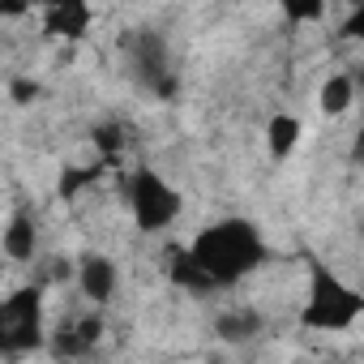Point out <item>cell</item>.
Returning a JSON list of instances; mask_svg holds the SVG:
<instances>
[{"label": "cell", "instance_id": "3", "mask_svg": "<svg viewBox=\"0 0 364 364\" xmlns=\"http://www.w3.org/2000/svg\"><path fill=\"white\" fill-rule=\"evenodd\" d=\"M129 210H133L141 232H163L180 215V193L167 185L159 171L141 167V171L129 176Z\"/></svg>", "mask_w": 364, "mask_h": 364}, {"label": "cell", "instance_id": "2", "mask_svg": "<svg viewBox=\"0 0 364 364\" xmlns=\"http://www.w3.org/2000/svg\"><path fill=\"white\" fill-rule=\"evenodd\" d=\"M300 317H304L309 330H326V334L351 330V326L364 317V291L351 287V283H343L334 270L313 266V274H309V296H304V313H300Z\"/></svg>", "mask_w": 364, "mask_h": 364}, {"label": "cell", "instance_id": "4", "mask_svg": "<svg viewBox=\"0 0 364 364\" xmlns=\"http://www.w3.org/2000/svg\"><path fill=\"white\" fill-rule=\"evenodd\" d=\"M0 338L5 351H35L43 343V291L22 287L0 304Z\"/></svg>", "mask_w": 364, "mask_h": 364}, {"label": "cell", "instance_id": "12", "mask_svg": "<svg viewBox=\"0 0 364 364\" xmlns=\"http://www.w3.org/2000/svg\"><path fill=\"white\" fill-rule=\"evenodd\" d=\"M347 26H351V35H360V39H364V5L347 14Z\"/></svg>", "mask_w": 364, "mask_h": 364}, {"label": "cell", "instance_id": "1", "mask_svg": "<svg viewBox=\"0 0 364 364\" xmlns=\"http://www.w3.org/2000/svg\"><path fill=\"white\" fill-rule=\"evenodd\" d=\"M262 262H266L262 232L253 223H245V219H219L189 249L176 253L171 279L176 283H189L198 291H210V287H228V283L253 274Z\"/></svg>", "mask_w": 364, "mask_h": 364}, {"label": "cell", "instance_id": "13", "mask_svg": "<svg viewBox=\"0 0 364 364\" xmlns=\"http://www.w3.org/2000/svg\"><path fill=\"white\" fill-rule=\"evenodd\" d=\"M351 163L355 167H364V129L355 133V141H351Z\"/></svg>", "mask_w": 364, "mask_h": 364}, {"label": "cell", "instance_id": "9", "mask_svg": "<svg viewBox=\"0 0 364 364\" xmlns=\"http://www.w3.org/2000/svg\"><path fill=\"white\" fill-rule=\"evenodd\" d=\"M5 253H9L14 262H31V257H35V215L18 210V215L9 219V228H5Z\"/></svg>", "mask_w": 364, "mask_h": 364}, {"label": "cell", "instance_id": "8", "mask_svg": "<svg viewBox=\"0 0 364 364\" xmlns=\"http://www.w3.org/2000/svg\"><path fill=\"white\" fill-rule=\"evenodd\" d=\"M43 18H48V31H52V35L77 39V35H86V26L95 22V9H86V5H52Z\"/></svg>", "mask_w": 364, "mask_h": 364}, {"label": "cell", "instance_id": "14", "mask_svg": "<svg viewBox=\"0 0 364 364\" xmlns=\"http://www.w3.org/2000/svg\"><path fill=\"white\" fill-rule=\"evenodd\" d=\"M360 236H364V215H360Z\"/></svg>", "mask_w": 364, "mask_h": 364}, {"label": "cell", "instance_id": "7", "mask_svg": "<svg viewBox=\"0 0 364 364\" xmlns=\"http://www.w3.org/2000/svg\"><path fill=\"white\" fill-rule=\"evenodd\" d=\"M360 99V90H355V77L343 69V73H330L326 82H321V90H317V103H321V112L326 116H343V112H351V103Z\"/></svg>", "mask_w": 364, "mask_h": 364}, {"label": "cell", "instance_id": "5", "mask_svg": "<svg viewBox=\"0 0 364 364\" xmlns=\"http://www.w3.org/2000/svg\"><path fill=\"white\" fill-rule=\"evenodd\" d=\"M116 283H120V270H116V262H112V257H103V253H90V257L77 266V287H82V296H86L95 309L112 304Z\"/></svg>", "mask_w": 364, "mask_h": 364}, {"label": "cell", "instance_id": "10", "mask_svg": "<svg viewBox=\"0 0 364 364\" xmlns=\"http://www.w3.org/2000/svg\"><path fill=\"white\" fill-rule=\"evenodd\" d=\"M300 137H304V124H300L296 116H283V112H279V116L266 124V146H270L274 159H287V154L296 150Z\"/></svg>", "mask_w": 364, "mask_h": 364}, {"label": "cell", "instance_id": "11", "mask_svg": "<svg viewBox=\"0 0 364 364\" xmlns=\"http://www.w3.org/2000/svg\"><path fill=\"white\" fill-rule=\"evenodd\" d=\"M35 95H39L35 82H14V99H18V103H26V99H35Z\"/></svg>", "mask_w": 364, "mask_h": 364}, {"label": "cell", "instance_id": "6", "mask_svg": "<svg viewBox=\"0 0 364 364\" xmlns=\"http://www.w3.org/2000/svg\"><path fill=\"white\" fill-rule=\"evenodd\" d=\"M215 330H219V338H228V343H249V338H257V334L266 330V317H262L257 309H223V313L215 317Z\"/></svg>", "mask_w": 364, "mask_h": 364}]
</instances>
